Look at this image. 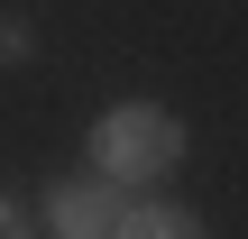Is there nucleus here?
I'll use <instances>...</instances> for the list:
<instances>
[{"label": "nucleus", "mask_w": 248, "mask_h": 239, "mask_svg": "<svg viewBox=\"0 0 248 239\" xmlns=\"http://www.w3.org/2000/svg\"><path fill=\"white\" fill-rule=\"evenodd\" d=\"M0 239H28V203H0Z\"/></svg>", "instance_id": "obj_5"}, {"label": "nucleus", "mask_w": 248, "mask_h": 239, "mask_svg": "<svg viewBox=\"0 0 248 239\" xmlns=\"http://www.w3.org/2000/svg\"><path fill=\"white\" fill-rule=\"evenodd\" d=\"M28 46H37V28H28V18H0V64H18Z\"/></svg>", "instance_id": "obj_4"}, {"label": "nucleus", "mask_w": 248, "mask_h": 239, "mask_svg": "<svg viewBox=\"0 0 248 239\" xmlns=\"http://www.w3.org/2000/svg\"><path fill=\"white\" fill-rule=\"evenodd\" d=\"M120 212H129V203H120V184H110L101 166L46 193V230H55V239H110V230H120Z\"/></svg>", "instance_id": "obj_2"}, {"label": "nucleus", "mask_w": 248, "mask_h": 239, "mask_svg": "<svg viewBox=\"0 0 248 239\" xmlns=\"http://www.w3.org/2000/svg\"><path fill=\"white\" fill-rule=\"evenodd\" d=\"M110 239H202V221L193 212H166V203H138V212H120Z\"/></svg>", "instance_id": "obj_3"}, {"label": "nucleus", "mask_w": 248, "mask_h": 239, "mask_svg": "<svg viewBox=\"0 0 248 239\" xmlns=\"http://www.w3.org/2000/svg\"><path fill=\"white\" fill-rule=\"evenodd\" d=\"M175 157H184V129H175L166 111H147V101H120V111L92 129V166H101L110 184H147V175H175Z\"/></svg>", "instance_id": "obj_1"}]
</instances>
